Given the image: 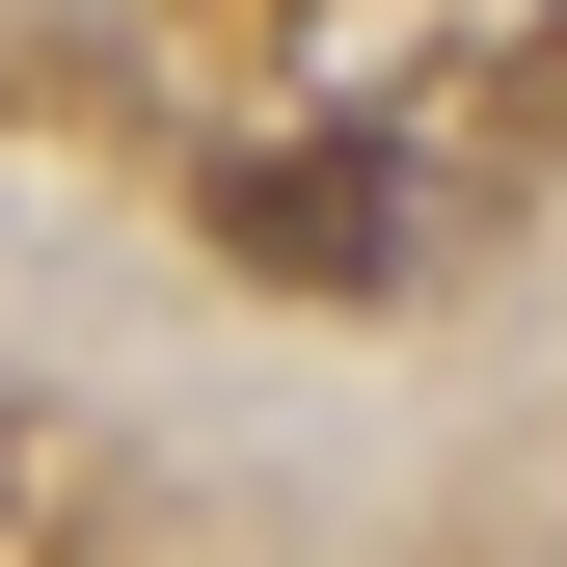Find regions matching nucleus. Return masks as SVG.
Instances as JSON below:
<instances>
[{"label":"nucleus","instance_id":"obj_1","mask_svg":"<svg viewBox=\"0 0 567 567\" xmlns=\"http://www.w3.org/2000/svg\"><path fill=\"white\" fill-rule=\"evenodd\" d=\"M217 244L270 270V298H405V163H379V135H244V163H217Z\"/></svg>","mask_w":567,"mask_h":567}]
</instances>
